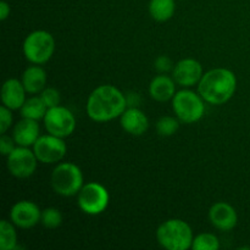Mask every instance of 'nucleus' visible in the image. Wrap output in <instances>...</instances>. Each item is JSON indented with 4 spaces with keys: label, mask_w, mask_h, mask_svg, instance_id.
I'll use <instances>...</instances> for the list:
<instances>
[{
    "label": "nucleus",
    "mask_w": 250,
    "mask_h": 250,
    "mask_svg": "<svg viewBox=\"0 0 250 250\" xmlns=\"http://www.w3.org/2000/svg\"><path fill=\"white\" fill-rule=\"evenodd\" d=\"M127 109L126 95L110 84L95 88L87 100V114L95 122H107L117 119Z\"/></svg>",
    "instance_id": "obj_1"
},
{
    "label": "nucleus",
    "mask_w": 250,
    "mask_h": 250,
    "mask_svg": "<svg viewBox=\"0 0 250 250\" xmlns=\"http://www.w3.org/2000/svg\"><path fill=\"white\" fill-rule=\"evenodd\" d=\"M237 89V77L227 68H212L204 73L198 83V93L211 105H222L229 102Z\"/></svg>",
    "instance_id": "obj_2"
},
{
    "label": "nucleus",
    "mask_w": 250,
    "mask_h": 250,
    "mask_svg": "<svg viewBox=\"0 0 250 250\" xmlns=\"http://www.w3.org/2000/svg\"><path fill=\"white\" fill-rule=\"evenodd\" d=\"M193 231L181 219H170L163 222L156 231L159 244L166 250H187L192 248Z\"/></svg>",
    "instance_id": "obj_3"
},
{
    "label": "nucleus",
    "mask_w": 250,
    "mask_h": 250,
    "mask_svg": "<svg viewBox=\"0 0 250 250\" xmlns=\"http://www.w3.org/2000/svg\"><path fill=\"white\" fill-rule=\"evenodd\" d=\"M51 187L62 197L77 195L83 187V173L72 163H61L51 172Z\"/></svg>",
    "instance_id": "obj_4"
},
{
    "label": "nucleus",
    "mask_w": 250,
    "mask_h": 250,
    "mask_svg": "<svg viewBox=\"0 0 250 250\" xmlns=\"http://www.w3.org/2000/svg\"><path fill=\"white\" fill-rule=\"evenodd\" d=\"M205 100L199 93L189 89H182L172 98V110L176 117L183 124L198 122L205 112Z\"/></svg>",
    "instance_id": "obj_5"
},
{
    "label": "nucleus",
    "mask_w": 250,
    "mask_h": 250,
    "mask_svg": "<svg viewBox=\"0 0 250 250\" xmlns=\"http://www.w3.org/2000/svg\"><path fill=\"white\" fill-rule=\"evenodd\" d=\"M55 50V41L51 33L34 31L26 37L23 42V55L31 63L42 65L49 61Z\"/></svg>",
    "instance_id": "obj_6"
},
{
    "label": "nucleus",
    "mask_w": 250,
    "mask_h": 250,
    "mask_svg": "<svg viewBox=\"0 0 250 250\" xmlns=\"http://www.w3.org/2000/svg\"><path fill=\"white\" fill-rule=\"evenodd\" d=\"M110 195L106 188L98 182L83 185L77 194V203L84 214L99 215L107 208Z\"/></svg>",
    "instance_id": "obj_7"
},
{
    "label": "nucleus",
    "mask_w": 250,
    "mask_h": 250,
    "mask_svg": "<svg viewBox=\"0 0 250 250\" xmlns=\"http://www.w3.org/2000/svg\"><path fill=\"white\" fill-rule=\"evenodd\" d=\"M43 121L46 132L60 138L71 136L76 128V119L73 114L67 107L61 105L48 109Z\"/></svg>",
    "instance_id": "obj_8"
},
{
    "label": "nucleus",
    "mask_w": 250,
    "mask_h": 250,
    "mask_svg": "<svg viewBox=\"0 0 250 250\" xmlns=\"http://www.w3.org/2000/svg\"><path fill=\"white\" fill-rule=\"evenodd\" d=\"M6 158L7 170L14 177L28 178L36 172L38 159L28 146H16Z\"/></svg>",
    "instance_id": "obj_9"
},
{
    "label": "nucleus",
    "mask_w": 250,
    "mask_h": 250,
    "mask_svg": "<svg viewBox=\"0 0 250 250\" xmlns=\"http://www.w3.org/2000/svg\"><path fill=\"white\" fill-rule=\"evenodd\" d=\"M33 151L39 163L55 164L65 158L67 146L63 138L49 133L37 139L33 144Z\"/></svg>",
    "instance_id": "obj_10"
},
{
    "label": "nucleus",
    "mask_w": 250,
    "mask_h": 250,
    "mask_svg": "<svg viewBox=\"0 0 250 250\" xmlns=\"http://www.w3.org/2000/svg\"><path fill=\"white\" fill-rule=\"evenodd\" d=\"M42 211L38 205L29 200H20L10 211V219L20 229H32L41 222Z\"/></svg>",
    "instance_id": "obj_11"
},
{
    "label": "nucleus",
    "mask_w": 250,
    "mask_h": 250,
    "mask_svg": "<svg viewBox=\"0 0 250 250\" xmlns=\"http://www.w3.org/2000/svg\"><path fill=\"white\" fill-rule=\"evenodd\" d=\"M202 63L195 59H183L175 65L172 78L178 85L185 88L198 84L203 77Z\"/></svg>",
    "instance_id": "obj_12"
},
{
    "label": "nucleus",
    "mask_w": 250,
    "mask_h": 250,
    "mask_svg": "<svg viewBox=\"0 0 250 250\" xmlns=\"http://www.w3.org/2000/svg\"><path fill=\"white\" fill-rule=\"evenodd\" d=\"M209 220L215 229L220 231H231L237 226L238 215L231 204L225 202L215 203L209 210Z\"/></svg>",
    "instance_id": "obj_13"
},
{
    "label": "nucleus",
    "mask_w": 250,
    "mask_h": 250,
    "mask_svg": "<svg viewBox=\"0 0 250 250\" xmlns=\"http://www.w3.org/2000/svg\"><path fill=\"white\" fill-rule=\"evenodd\" d=\"M122 129L132 136H142L149 128V120L139 107H127L120 116Z\"/></svg>",
    "instance_id": "obj_14"
},
{
    "label": "nucleus",
    "mask_w": 250,
    "mask_h": 250,
    "mask_svg": "<svg viewBox=\"0 0 250 250\" xmlns=\"http://www.w3.org/2000/svg\"><path fill=\"white\" fill-rule=\"evenodd\" d=\"M26 89L22 81L9 78L1 88V103L10 110H20L26 102Z\"/></svg>",
    "instance_id": "obj_15"
},
{
    "label": "nucleus",
    "mask_w": 250,
    "mask_h": 250,
    "mask_svg": "<svg viewBox=\"0 0 250 250\" xmlns=\"http://www.w3.org/2000/svg\"><path fill=\"white\" fill-rule=\"evenodd\" d=\"M39 133H41V128H39L38 121L22 117L21 121L15 125L12 138L17 146L29 148V146H33L37 139L41 137Z\"/></svg>",
    "instance_id": "obj_16"
},
{
    "label": "nucleus",
    "mask_w": 250,
    "mask_h": 250,
    "mask_svg": "<svg viewBox=\"0 0 250 250\" xmlns=\"http://www.w3.org/2000/svg\"><path fill=\"white\" fill-rule=\"evenodd\" d=\"M149 94L159 103L168 102L176 94L175 80L166 75L155 76L149 84Z\"/></svg>",
    "instance_id": "obj_17"
},
{
    "label": "nucleus",
    "mask_w": 250,
    "mask_h": 250,
    "mask_svg": "<svg viewBox=\"0 0 250 250\" xmlns=\"http://www.w3.org/2000/svg\"><path fill=\"white\" fill-rule=\"evenodd\" d=\"M46 72L43 67H41L39 65L33 63L32 66L24 70V72L22 73V83H23V87L26 89L27 93L29 94H38L42 90L45 88L46 85Z\"/></svg>",
    "instance_id": "obj_18"
},
{
    "label": "nucleus",
    "mask_w": 250,
    "mask_h": 250,
    "mask_svg": "<svg viewBox=\"0 0 250 250\" xmlns=\"http://www.w3.org/2000/svg\"><path fill=\"white\" fill-rule=\"evenodd\" d=\"M176 11L175 0H150L149 14L151 19L158 22H166L173 16Z\"/></svg>",
    "instance_id": "obj_19"
},
{
    "label": "nucleus",
    "mask_w": 250,
    "mask_h": 250,
    "mask_svg": "<svg viewBox=\"0 0 250 250\" xmlns=\"http://www.w3.org/2000/svg\"><path fill=\"white\" fill-rule=\"evenodd\" d=\"M20 111H21V116L24 117V119L38 121V120L44 119L46 111H48V106L39 95V97H32L29 99H26Z\"/></svg>",
    "instance_id": "obj_20"
},
{
    "label": "nucleus",
    "mask_w": 250,
    "mask_h": 250,
    "mask_svg": "<svg viewBox=\"0 0 250 250\" xmlns=\"http://www.w3.org/2000/svg\"><path fill=\"white\" fill-rule=\"evenodd\" d=\"M17 248V233L14 224L1 220L0 222V249L1 250H16Z\"/></svg>",
    "instance_id": "obj_21"
},
{
    "label": "nucleus",
    "mask_w": 250,
    "mask_h": 250,
    "mask_svg": "<svg viewBox=\"0 0 250 250\" xmlns=\"http://www.w3.org/2000/svg\"><path fill=\"white\" fill-rule=\"evenodd\" d=\"M193 250H219L220 241L212 233H200L193 238Z\"/></svg>",
    "instance_id": "obj_22"
},
{
    "label": "nucleus",
    "mask_w": 250,
    "mask_h": 250,
    "mask_svg": "<svg viewBox=\"0 0 250 250\" xmlns=\"http://www.w3.org/2000/svg\"><path fill=\"white\" fill-rule=\"evenodd\" d=\"M180 128V120L172 116H163L156 124V131L161 137H171Z\"/></svg>",
    "instance_id": "obj_23"
},
{
    "label": "nucleus",
    "mask_w": 250,
    "mask_h": 250,
    "mask_svg": "<svg viewBox=\"0 0 250 250\" xmlns=\"http://www.w3.org/2000/svg\"><path fill=\"white\" fill-rule=\"evenodd\" d=\"M41 224L48 229H58L62 224V214L56 208H46L42 211Z\"/></svg>",
    "instance_id": "obj_24"
},
{
    "label": "nucleus",
    "mask_w": 250,
    "mask_h": 250,
    "mask_svg": "<svg viewBox=\"0 0 250 250\" xmlns=\"http://www.w3.org/2000/svg\"><path fill=\"white\" fill-rule=\"evenodd\" d=\"M39 95L42 97L43 102L45 103L48 109L60 105V100H61L60 93H59V90L55 89V88H51V87L44 88Z\"/></svg>",
    "instance_id": "obj_25"
},
{
    "label": "nucleus",
    "mask_w": 250,
    "mask_h": 250,
    "mask_svg": "<svg viewBox=\"0 0 250 250\" xmlns=\"http://www.w3.org/2000/svg\"><path fill=\"white\" fill-rule=\"evenodd\" d=\"M154 67L158 72L160 73H167L170 71L173 70L175 65H173L172 60L170 59V56L167 55H160L156 58L155 62H154Z\"/></svg>",
    "instance_id": "obj_26"
},
{
    "label": "nucleus",
    "mask_w": 250,
    "mask_h": 250,
    "mask_svg": "<svg viewBox=\"0 0 250 250\" xmlns=\"http://www.w3.org/2000/svg\"><path fill=\"white\" fill-rule=\"evenodd\" d=\"M11 111L12 110H10L9 107L4 106V105L0 107V132H1V134L6 133L7 129L11 127L12 125Z\"/></svg>",
    "instance_id": "obj_27"
},
{
    "label": "nucleus",
    "mask_w": 250,
    "mask_h": 250,
    "mask_svg": "<svg viewBox=\"0 0 250 250\" xmlns=\"http://www.w3.org/2000/svg\"><path fill=\"white\" fill-rule=\"evenodd\" d=\"M15 141L12 137L6 136V134H1L0 138V151L4 156H7L16 146H15Z\"/></svg>",
    "instance_id": "obj_28"
},
{
    "label": "nucleus",
    "mask_w": 250,
    "mask_h": 250,
    "mask_svg": "<svg viewBox=\"0 0 250 250\" xmlns=\"http://www.w3.org/2000/svg\"><path fill=\"white\" fill-rule=\"evenodd\" d=\"M127 106L128 107H138V104L141 103V98L136 93H129L126 97Z\"/></svg>",
    "instance_id": "obj_29"
},
{
    "label": "nucleus",
    "mask_w": 250,
    "mask_h": 250,
    "mask_svg": "<svg viewBox=\"0 0 250 250\" xmlns=\"http://www.w3.org/2000/svg\"><path fill=\"white\" fill-rule=\"evenodd\" d=\"M10 11H11L10 10V5L6 1L0 2V20L1 21H5L10 16Z\"/></svg>",
    "instance_id": "obj_30"
}]
</instances>
